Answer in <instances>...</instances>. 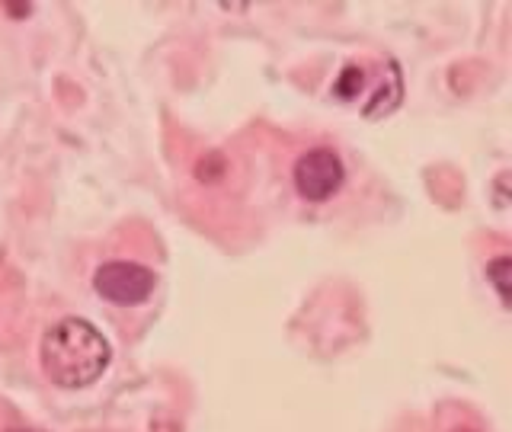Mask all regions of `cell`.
Masks as SVG:
<instances>
[{"mask_svg": "<svg viewBox=\"0 0 512 432\" xmlns=\"http://www.w3.org/2000/svg\"><path fill=\"white\" fill-rule=\"evenodd\" d=\"M343 160L330 148H314L298 157L295 164V189L308 202H327L336 189L343 186Z\"/></svg>", "mask_w": 512, "mask_h": 432, "instance_id": "cell-2", "label": "cell"}, {"mask_svg": "<svg viewBox=\"0 0 512 432\" xmlns=\"http://www.w3.org/2000/svg\"><path fill=\"white\" fill-rule=\"evenodd\" d=\"M96 292H100L106 301L112 304H141L148 301L154 292V272L148 266H138V263H106L96 269Z\"/></svg>", "mask_w": 512, "mask_h": 432, "instance_id": "cell-3", "label": "cell"}, {"mask_svg": "<svg viewBox=\"0 0 512 432\" xmlns=\"http://www.w3.org/2000/svg\"><path fill=\"white\" fill-rule=\"evenodd\" d=\"M455 432H477V429H468V426H458Z\"/></svg>", "mask_w": 512, "mask_h": 432, "instance_id": "cell-5", "label": "cell"}, {"mask_svg": "<svg viewBox=\"0 0 512 432\" xmlns=\"http://www.w3.org/2000/svg\"><path fill=\"white\" fill-rule=\"evenodd\" d=\"M109 343L93 324L80 317H64L52 330H45L39 359L42 372L58 388H87L109 365Z\"/></svg>", "mask_w": 512, "mask_h": 432, "instance_id": "cell-1", "label": "cell"}, {"mask_svg": "<svg viewBox=\"0 0 512 432\" xmlns=\"http://www.w3.org/2000/svg\"><path fill=\"white\" fill-rule=\"evenodd\" d=\"M13 432H29V429H13Z\"/></svg>", "mask_w": 512, "mask_h": 432, "instance_id": "cell-6", "label": "cell"}, {"mask_svg": "<svg viewBox=\"0 0 512 432\" xmlns=\"http://www.w3.org/2000/svg\"><path fill=\"white\" fill-rule=\"evenodd\" d=\"M509 256H496V260L487 266V279L493 282V288L500 292L503 308H509Z\"/></svg>", "mask_w": 512, "mask_h": 432, "instance_id": "cell-4", "label": "cell"}]
</instances>
